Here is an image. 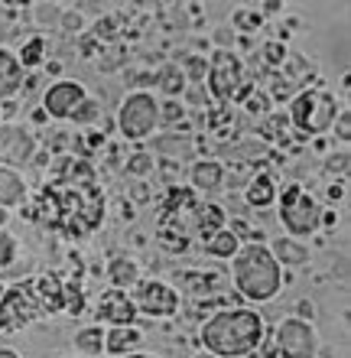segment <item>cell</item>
<instances>
[{
  "instance_id": "obj_1",
  "label": "cell",
  "mask_w": 351,
  "mask_h": 358,
  "mask_svg": "<svg viewBox=\"0 0 351 358\" xmlns=\"http://www.w3.org/2000/svg\"><path fill=\"white\" fill-rule=\"evenodd\" d=\"M23 218L68 238L91 235L105 218V192L95 179V166L82 157L66 160L59 176L39 189L29 206H23Z\"/></svg>"
},
{
  "instance_id": "obj_2",
  "label": "cell",
  "mask_w": 351,
  "mask_h": 358,
  "mask_svg": "<svg viewBox=\"0 0 351 358\" xmlns=\"http://www.w3.org/2000/svg\"><path fill=\"white\" fill-rule=\"evenodd\" d=\"M66 310V283L49 273H36L13 283L0 296V332H20L23 326Z\"/></svg>"
},
{
  "instance_id": "obj_3",
  "label": "cell",
  "mask_w": 351,
  "mask_h": 358,
  "mask_svg": "<svg viewBox=\"0 0 351 358\" xmlns=\"http://www.w3.org/2000/svg\"><path fill=\"white\" fill-rule=\"evenodd\" d=\"M264 320L254 310H221L202 326V345L218 358H241L260 349Z\"/></svg>"
},
{
  "instance_id": "obj_4",
  "label": "cell",
  "mask_w": 351,
  "mask_h": 358,
  "mask_svg": "<svg viewBox=\"0 0 351 358\" xmlns=\"http://www.w3.org/2000/svg\"><path fill=\"white\" fill-rule=\"evenodd\" d=\"M234 287L244 300L267 303L274 300L280 287H283V271L276 264V257L270 255V248L260 241L237 248L234 255Z\"/></svg>"
},
{
  "instance_id": "obj_5",
  "label": "cell",
  "mask_w": 351,
  "mask_h": 358,
  "mask_svg": "<svg viewBox=\"0 0 351 358\" xmlns=\"http://www.w3.org/2000/svg\"><path fill=\"white\" fill-rule=\"evenodd\" d=\"M199 199L192 189H170L156 215V241L172 255H182L192 241V212Z\"/></svg>"
},
{
  "instance_id": "obj_6",
  "label": "cell",
  "mask_w": 351,
  "mask_h": 358,
  "mask_svg": "<svg viewBox=\"0 0 351 358\" xmlns=\"http://www.w3.org/2000/svg\"><path fill=\"white\" fill-rule=\"evenodd\" d=\"M322 206L315 202L309 192H306L299 182L283 189V199H280V222L293 238H309L319 231L322 225Z\"/></svg>"
},
{
  "instance_id": "obj_7",
  "label": "cell",
  "mask_w": 351,
  "mask_h": 358,
  "mask_svg": "<svg viewBox=\"0 0 351 358\" xmlns=\"http://www.w3.org/2000/svg\"><path fill=\"white\" fill-rule=\"evenodd\" d=\"M160 121H163V108L150 92H133L130 98L121 104V111H117V131H121L127 141L150 137V134L160 127Z\"/></svg>"
},
{
  "instance_id": "obj_8",
  "label": "cell",
  "mask_w": 351,
  "mask_h": 358,
  "mask_svg": "<svg viewBox=\"0 0 351 358\" xmlns=\"http://www.w3.org/2000/svg\"><path fill=\"white\" fill-rule=\"evenodd\" d=\"M290 121L299 134L319 137L335 124V98L329 92H299L290 108Z\"/></svg>"
},
{
  "instance_id": "obj_9",
  "label": "cell",
  "mask_w": 351,
  "mask_h": 358,
  "mask_svg": "<svg viewBox=\"0 0 351 358\" xmlns=\"http://www.w3.org/2000/svg\"><path fill=\"white\" fill-rule=\"evenodd\" d=\"M276 349L283 358H315L319 339L306 320H283L276 326Z\"/></svg>"
},
{
  "instance_id": "obj_10",
  "label": "cell",
  "mask_w": 351,
  "mask_h": 358,
  "mask_svg": "<svg viewBox=\"0 0 351 358\" xmlns=\"http://www.w3.org/2000/svg\"><path fill=\"white\" fill-rule=\"evenodd\" d=\"M205 82H209V92L215 94V98H221V101L234 98V94L241 92V85H244V66H241V59L225 52V49L215 52Z\"/></svg>"
},
{
  "instance_id": "obj_11",
  "label": "cell",
  "mask_w": 351,
  "mask_h": 358,
  "mask_svg": "<svg viewBox=\"0 0 351 358\" xmlns=\"http://www.w3.org/2000/svg\"><path fill=\"white\" fill-rule=\"evenodd\" d=\"M133 306H137V313H147V316H172L179 310V296L172 287L160 280H140Z\"/></svg>"
},
{
  "instance_id": "obj_12",
  "label": "cell",
  "mask_w": 351,
  "mask_h": 358,
  "mask_svg": "<svg viewBox=\"0 0 351 358\" xmlns=\"http://www.w3.org/2000/svg\"><path fill=\"white\" fill-rule=\"evenodd\" d=\"M85 101V88L78 82H56L43 94V114L49 117H72Z\"/></svg>"
},
{
  "instance_id": "obj_13",
  "label": "cell",
  "mask_w": 351,
  "mask_h": 358,
  "mask_svg": "<svg viewBox=\"0 0 351 358\" xmlns=\"http://www.w3.org/2000/svg\"><path fill=\"white\" fill-rule=\"evenodd\" d=\"M33 150H36V143L23 127H17V124L0 127V160L10 163V170L33 160Z\"/></svg>"
},
{
  "instance_id": "obj_14",
  "label": "cell",
  "mask_w": 351,
  "mask_h": 358,
  "mask_svg": "<svg viewBox=\"0 0 351 358\" xmlns=\"http://www.w3.org/2000/svg\"><path fill=\"white\" fill-rule=\"evenodd\" d=\"M98 322H111V326H133L137 320V306L124 290H107L95 306Z\"/></svg>"
},
{
  "instance_id": "obj_15",
  "label": "cell",
  "mask_w": 351,
  "mask_h": 358,
  "mask_svg": "<svg viewBox=\"0 0 351 358\" xmlns=\"http://www.w3.org/2000/svg\"><path fill=\"white\" fill-rule=\"evenodd\" d=\"M221 228H225V208L215 206V202H199L192 212V235L205 241Z\"/></svg>"
},
{
  "instance_id": "obj_16",
  "label": "cell",
  "mask_w": 351,
  "mask_h": 358,
  "mask_svg": "<svg viewBox=\"0 0 351 358\" xmlns=\"http://www.w3.org/2000/svg\"><path fill=\"white\" fill-rule=\"evenodd\" d=\"M140 342H143V332L137 326H114L111 332H105L107 355H130V352H137Z\"/></svg>"
},
{
  "instance_id": "obj_17",
  "label": "cell",
  "mask_w": 351,
  "mask_h": 358,
  "mask_svg": "<svg viewBox=\"0 0 351 358\" xmlns=\"http://www.w3.org/2000/svg\"><path fill=\"white\" fill-rule=\"evenodd\" d=\"M27 202V182L17 170L0 166V208H13Z\"/></svg>"
},
{
  "instance_id": "obj_18",
  "label": "cell",
  "mask_w": 351,
  "mask_h": 358,
  "mask_svg": "<svg viewBox=\"0 0 351 358\" xmlns=\"http://www.w3.org/2000/svg\"><path fill=\"white\" fill-rule=\"evenodd\" d=\"M23 88V66L10 49H0V101Z\"/></svg>"
},
{
  "instance_id": "obj_19",
  "label": "cell",
  "mask_w": 351,
  "mask_h": 358,
  "mask_svg": "<svg viewBox=\"0 0 351 358\" xmlns=\"http://www.w3.org/2000/svg\"><path fill=\"white\" fill-rule=\"evenodd\" d=\"M192 186L199 192H218L225 186V166L215 160H202L192 166Z\"/></svg>"
},
{
  "instance_id": "obj_20",
  "label": "cell",
  "mask_w": 351,
  "mask_h": 358,
  "mask_svg": "<svg viewBox=\"0 0 351 358\" xmlns=\"http://www.w3.org/2000/svg\"><path fill=\"white\" fill-rule=\"evenodd\" d=\"M270 255L276 257V264H290V267H299L309 261V248L293 241V238H280L274 248H270Z\"/></svg>"
},
{
  "instance_id": "obj_21",
  "label": "cell",
  "mask_w": 351,
  "mask_h": 358,
  "mask_svg": "<svg viewBox=\"0 0 351 358\" xmlns=\"http://www.w3.org/2000/svg\"><path fill=\"white\" fill-rule=\"evenodd\" d=\"M202 248H205V255H211V257H234L237 248H241V238H237L231 228H221V231H215L211 238H205Z\"/></svg>"
},
{
  "instance_id": "obj_22",
  "label": "cell",
  "mask_w": 351,
  "mask_h": 358,
  "mask_svg": "<svg viewBox=\"0 0 351 358\" xmlns=\"http://www.w3.org/2000/svg\"><path fill=\"white\" fill-rule=\"evenodd\" d=\"M270 202H276V182L267 176V173H257L254 182L247 186V206L267 208Z\"/></svg>"
},
{
  "instance_id": "obj_23",
  "label": "cell",
  "mask_w": 351,
  "mask_h": 358,
  "mask_svg": "<svg viewBox=\"0 0 351 358\" xmlns=\"http://www.w3.org/2000/svg\"><path fill=\"white\" fill-rule=\"evenodd\" d=\"M107 277L114 283V290H124V287H133V283L140 280V267H137V261H130V257H114V261L107 264Z\"/></svg>"
},
{
  "instance_id": "obj_24",
  "label": "cell",
  "mask_w": 351,
  "mask_h": 358,
  "mask_svg": "<svg viewBox=\"0 0 351 358\" xmlns=\"http://www.w3.org/2000/svg\"><path fill=\"white\" fill-rule=\"evenodd\" d=\"M75 349L85 352V355H101L105 352V332L98 326H88V329L75 332Z\"/></svg>"
},
{
  "instance_id": "obj_25",
  "label": "cell",
  "mask_w": 351,
  "mask_h": 358,
  "mask_svg": "<svg viewBox=\"0 0 351 358\" xmlns=\"http://www.w3.org/2000/svg\"><path fill=\"white\" fill-rule=\"evenodd\" d=\"M43 59H46V39L33 36V39H27V43H23V52L17 56V62L23 69H33V66H39Z\"/></svg>"
},
{
  "instance_id": "obj_26",
  "label": "cell",
  "mask_w": 351,
  "mask_h": 358,
  "mask_svg": "<svg viewBox=\"0 0 351 358\" xmlns=\"http://www.w3.org/2000/svg\"><path fill=\"white\" fill-rule=\"evenodd\" d=\"M156 82H160V88L166 94H172V98H176V94L186 88V76H182V69H176V66H166V69H163L160 76H156Z\"/></svg>"
},
{
  "instance_id": "obj_27",
  "label": "cell",
  "mask_w": 351,
  "mask_h": 358,
  "mask_svg": "<svg viewBox=\"0 0 351 358\" xmlns=\"http://www.w3.org/2000/svg\"><path fill=\"white\" fill-rule=\"evenodd\" d=\"M260 23H264V17L257 13V10H234V27L237 29H260Z\"/></svg>"
},
{
  "instance_id": "obj_28",
  "label": "cell",
  "mask_w": 351,
  "mask_h": 358,
  "mask_svg": "<svg viewBox=\"0 0 351 358\" xmlns=\"http://www.w3.org/2000/svg\"><path fill=\"white\" fill-rule=\"evenodd\" d=\"M82 310H85V296H82V290H78V283H72V287H66V313L78 316Z\"/></svg>"
},
{
  "instance_id": "obj_29",
  "label": "cell",
  "mask_w": 351,
  "mask_h": 358,
  "mask_svg": "<svg viewBox=\"0 0 351 358\" xmlns=\"http://www.w3.org/2000/svg\"><path fill=\"white\" fill-rule=\"evenodd\" d=\"M13 257H17V241L7 231H0V271L7 264H13Z\"/></svg>"
},
{
  "instance_id": "obj_30",
  "label": "cell",
  "mask_w": 351,
  "mask_h": 358,
  "mask_svg": "<svg viewBox=\"0 0 351 358\" xmlns=\"http://www.w3.org/2000/svg\"><path fill=\"white\" fill-rule=\"evenodd\" d=\"M153 166V157L150 153H137L130 163H127V176H137V173H147Z\"/></svg>"
},
{
  "instance_id": "obj_31",
  "label": "cell",
  "mask_w": 351,
  "mask_h": 358,
  "mask_svg": "<svg viewBox=\"0 0 351 358\" xmlns=\"http://www.w3.org/2000/svg\"><path fill=\"white\" fill-rule=\"evenodd\" d=\"M95 114H98V104L91 101V98H85V101H82V108H78L72 117H75V124H82V121H91Z\"/></svg>"
},
{
  "instance_id": "obj_32",
  "label": "cell",
  "mask_w": 351,
  "mask_h": 358,
  "mask_svg": "<svg viewBox=\"0 0 351 358\" xmlns=\"http://www.w3.org/2000/svg\"><path fill=\"white\" fill-rule=\"evenodd\" d=\"M264 56H267V62H270V66H276V62H283L286 49L280 46V43H267V46H264Z\"/></svg>"
},
{
  "instance_id": "obj_33",
  "label": "cell",
  "mask_w": 351,
  "mask_h": 358,
  "mask_svg": "<svg viewBox=\"0 0 351 358\" xmlns=\"http://www.w3.org/2000/svg\"><path fill=\"white\" fill-rule=\"evenodd\" d=\"M231 231H234L237 238L244 235V238H251V241H260V231H254V228L247 225V222H241V218H237V222H231Z\"/></svg>"
},
{
  "instance_id": "obj_34",
  "label": "cell",
  "mask_w": 351,
  "mask_h": 358,
  "mask_svg": "<svg viewBox=\"0 0 351 358\" xmlns=\"http://www.w3.org/2000/svg\"><path fill=\"white\" fill-rule=\"evenodd\" d=\"M247 108H251L254 114H264L267 111V98L264 94H247Z\"/></svg>"
},
{
  "instance_id": "obj_35",
  "label": "cell",
  "mask_w": 351,
  "mask_h": 358,
  "mask_svg": "<svg viewBox=\"0 0 351 358\" xmlns=\"http://www.w3.org/2000/svg\"><path fill=\"white\" fill-rule=\"evenodd\" d=\"M348 124H351L348 111H342V114H338V137H342L345 143H348V137H351V127H348Z\"/></svg>"
},
{
  "instance_id": "obj_36",
  "label": "cell",
  "mask_w": 351,
  "mask_h": 358,
  "mask_svg": "<svg viewBox=\"0 0 351 358\" xmlns=\"http://www.w3.org/2000/svg\"><path fill=\"white\" fill-rule=\"evenodd\" d=\"M156 147H176V143H172V141H156ZM170 153H172V157H179V160H182V157L189 153V143H186V141H179V150H170Z\"/></svg>"
},
{
  "instance_id": "obj_37",
  "label": "cell",
  "mask_w": 351,
  "mask_h": 358,
  "mask_svg": "<svg viewBox=\"0 0 351 358\" xmlns=\"http://www.w3.org/2000/svg\"><path fill=\"white\" fill-rule=\"evenodd\" d=\"M0 358H20L13 349H0Z\"/></svg>"
},
{
  "instance_id": "obj_38",
  "label": "cell",
  "mask_w": 351,
  "mask_h": 358,
  "mask_svg": "<svg viewBox=\"0 0 351 358\" xmlns=\"http://www.w3.org/2000/svg\"><path fill=\"white\" fill-rule=\"evenodd\" d=\"M121 358H153V355H143V352H130V355H121Z\"/></svg>"
},
{
  "instance_id": "obj_39",
  "label": "cell",
  "mask_w": 351,
  "mask_h": 358,
  "mask_svg": "<svg viewBox=\"0 0 351 358\" xmlns=\"http://www.w3.org/2000/svg\"><path fill=\"white\" fill-rule=\"evenodd\" d=\"M3 222H7V208H0V228H3Z\"/></svg>"
},
{
  "instance_id": "obj_40",
  "label": "cell",
  "mask_w": 351,
  "mask_h": 358,
  "mask_svg": "<svg viewBox=\"0 0 351 358\" xmlns=\"http://www.w3.org/2000/svg\"><path fill=\"white\" fill-rule=\"evenodd\" d=\"M195 358H211V355H195Z\"/></svg>"
}]
</instances>
